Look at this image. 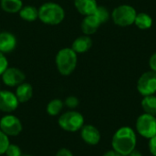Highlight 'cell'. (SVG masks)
Listing matches in <instances>:
<instances>
[{"mask_svg": "<svg viewBox=\"0 0 156 156\" xmlns=\"http://www.w3.org/2000/svg\"><path fill=\"white\" fill-rule=\"evenodd\" d=\"M137 137L134 130L129 126L118 129L112 140V149L122 156H127L136 147Z\"/></svg>", "mask_w": 156, "mask_h": 156, "instance_id": "1", "label": "cell"}, {"mask_svg": "<svg viewBox=\"0 0 156 156\" xmlns=\"http://www.w3.org/2000/svg\"><path fill=\"white\" fill-rule=\"evenodd\" d=\"M65 15L64 8L55 2H46L38 7V19L48 26L59 25Z\"/></svg>", "mask_w": 156, "mask_h": 156, "instance_id": "2", "label": "cell"}, {"mask_svg": "<svg viewBox=\"0 0 156 156\" xmlns=\"http://www.w3.org/2000/svg\"><path fill=\"white\" fill-rule=\"evenodd\" d=\"M55 63L58 71L62 76H69L77 67L78 54L71 48H61L56 55Z\"/></svg>", "mask_w": 156, "mask_h": 156, "instance_id": "3", "label": "cell"}, {"mask_svg": "<svg viewBox=\"0 0 156 156\" xmlns=\"http://www.w3.org/2000/svg\"><path fill=\"white\" fill-rule=\"evenodd\" d=\"M58 123L62 130L69 133H75L80 131L84 125V117L79 112L71 110L60 114Z\"/></svg>", "mask_w": 156, "mask_h": 156, "instance_id": "4", "label": "cell"}, {"mask_svg": "<svg viewBox=\"0 0 156 156\" xmlns=\"http://www.w3.org/2000/svg\"><path fill=\"white\" fill-rule=\"evenodd\" d=\"M136 10L129 5H121L114 8L112 13L113 22L120 27H128L134 24Z\"/></svg>", "mask_w": 156, "mask_h": 156, "instance_id": "5", "label": "cell"}, {"mask_svg": "<svg viewBox=\"0 0 156 156\" xmlns=\"http://www.w3.org/2000/svg\"><path fill=\"white\" fill-rule=\"evenodd\" d=\"M135 127L141 136L150 140L156 135V116L147 113L141 114L137 118Z\"/></svg>", "mask_w": 156, "mask_h": 156, "instance_id": "6", "label": "cell"}, {"mask_svg": "<svg viewBox=\"0 0 156 156\" xmlns=\"http://www.w3.org/2000/svg\"><path fill=\"white\" fill-rule=\"evenodd\" d=\"M0 130L8 137H15L20 134L23 125L16 115L6 113L0 119Z\"/></svg>", "mask_w": 156, "mask_h": 156, "instance_id": "7", "label": "cell"}, {"mask_svg": "<svg viewBox=\"0 0 156 156\" xmlns=\"http://www.w3.org/2000/svg\"><path fill=\"white\" fill-rule=\"evenodd\" d=\"M137 90L141 95H154L156 92V72L150 70L144 72L137 81Z\"/></svg>", "mask_w": 156, "mask_h": 156, "instance_id": "8", "label": "cell"}, {"mask_svg": "<svg viewBox=\"0 0 156 156\" xmlns=\"http://www.w3.org/2000/svg\"><path fill=\"white\" fill-rule=\"evenodd\" d=\"M3 83L7 87H17L21 83L25 82L26 75L18 68L8 67L5 72L1 75Z\"/></svg>", "mask_w": 156, "mask_h": 156, "instance_id": "9", "label": "cell"}, {"mask_svg": "<svg viewBox=\"0 0 156 156\" xmlns=\"http://www.w3.org/2000/svg\"><path fill=\"white\" fill-rule=\"evenodd\" d=\"M19 105V101L15 92L7 90H0V111L5 113L15 112Z\"/></svg>", "mask_w": 156, "mask_h": 156, "instance_id": "10", "label": "cell"}, {"mask_svg": "<svg viewBox=\"0 0 156 156\" xmlns=\"http://www.w3.org/2000/svg\"><path fill=\"white\" fill-rule=\"evenodd\" d=\"M80 137L89 145H97L101 141L100 131L91 124L83 125L80 129Z\"/></svg>", "mask_w": 156, "mask_h": 156, "instance_id": "11", "label": "cell"}, {"mask_svg": "<svg viewBox=\"0 0 156 156\" xmlns=\"http://www.w3.org/2000/svg\"><path fill=\"white\" fill-rule=\"evenodd\" d=\"M16 37L7 31L0 32V52L4 54L11 53L16 47Z\"/></svg>", "mask_w": 156, "mask_h": 156, "instance_id": "12", "label": "cell"}, {"mask_svg": "<svg viewBox=\"0 0 156 156\" xmlns=\"http://www.w3.org/2000/svg\"><path fill=\"white\" fill-rule=\"evenodd\" d=\"M101 25V24L100 23L98 18L92 14V15L84 16V18L81 22L80 27H81V30L84 33V35L90 36L97 32V30L99 29Z\"/></svg>", "mask_w": 156, "mask_h": 156, "instance_id": "13", "label": "cell"}, {"mask_svg": "<svg viewBox=\"0 0 156 156\" xmlns=\"http://www.w3.org/2000/svg\"><path fill=\"white\" fill-rule=\"evenodd\" d=\"M74 5L77 11L84 16L94 14L98 7L96 0H74Z\"/></svg>", "mask_w": 156, "mask_h": 156, "instance_id": "14", "label": "cell"}, {"mask_svg": "<svg viewBox=\"0 0 156 156\" xmlns=\"http://www.w3.org/2000/svg\"><path fill=\"white\" fill-rule=\"evenodd\" d=\"M92 46V39L87 36H80L78 37L71 45V48L77 53V54H83L90 50V48Z\"/></svg>", "mask_w": 156, "mask_h": 156, "instance_id": "15", "label": "cell"}, {"mask_svg": "<svg viewBox=\"0 0 156 156\" xmlns=\"http://www.w3.org/2000/svg\"><path fill=\"white\" fill-rule=\"evenodd\" d=\"M15 94L19 103L27 102L33 96V87L27 82H23L16 87Z\"/></svg>", "mask_w": 156, "mask_h": 156, "instance_id": "16", "label": "cell"}, {"mask_svg": "<svg viewBox=\"0 0 156 156\" xmlns=\"http://www.w3.org/2000/svg\"><path fill=\"white\" fill-rule=\"evenodd\" d=\"M18 14L23 20L27 22H33L38 18V8L34 5H23Z\"/></svg>", "mask_w": 156, "mask_h": 156, "instance_id": "17", "label": "cell"}, {"mask_svg": "<svg viewBox=\"0 0 156 156\" xmlns=\"http://www.w3.org/2000/svg\"><path fill=\"white\" fill-rule=\"evenodd\" d=\"M1 8L9 14L18 13L23 7L22 0H0Z\"/></svg>", "mask_w": 156, "mask_h": 156, "instance_id": "18", "label": "cell"}, {"mask_svg": "<svg viewBox=\"0 0 156 156\" xmlns=\"http://www.w3.org/2000/svg\"><path fill=\"white\" fill-rule=\"evenodd\" d=\"M141 104L143 110L144 111V113L156 116V96H144Z\"/></svg>", "mask_w": 156, "mask_h": 156, "instance_id": "19", "label": "cell"}, {"mask_svg": "<svg viewBox=\"0 0 156 156\" xmlns=\"http://www.w3.org/2000/svg\"><path fill=\"white\" fill-rule=\"evenodd\" d=\"M134 24L136 25V27L138 28L145 30V29H148V28H150L152 27L153 19L146 13H139V14L136 15Z\"/></svg>", "mask_w": 156, "mask_h": 156, "instance_id": "20", "label": "cell"}, {"mask_svg": "<svg viewBox=\"0 0 156 156\" xmlns=\"http://www.w3.org/2000/svg\"><path fill=\"white\" fill-rule=\"evenodd\" d=\"M64 107V101L59 99H54L50 101L47 105V113L49 116H58L60 114Z\"/></svg>", "mask_w": 156, "mask_h": 156, "instance_id": "21", "label": "cell"}, {"mask_svg": "<svg viewBox=\"0 0 156 156\" xmlns=\"http://www.w3.org/2000/svg\"><path fill=\"white\" fill-rule=\"evenodd\" d=\"M93 15L98 18V20L100 21V23L101 25L106 23L110 18V13H109L108 9L103 5H98L97 9L95 10Z\"/></svg>", "mask_w": 156, "mask_h": 156, "instance_id": "22", "label": "cell"}, {"mask_svg": "<svg viewBox=\"0 0 156 156\" xmlns=\"http://www.w3.org/2000/svg\"><path fill=\"white\" fill-rule=\"evenodd\" d=\"M10 144L9 137L0 130V155H4Z\"/></svg>", "mask_w": 156, "mask_h": 156, "instance_id": "23", "label": "cell"}, {"mask_svg": "<svg viewBox=\"0 0 156 156\" xmlns=\"http://www.w3.org/2000/svg\"><path fill=\"white\" fill-rule=\"evenodd\" d=\"M5 156H22V151L20 149L19 146L16 145V144H10L9 146L7 147L5 153Z\"/></svg>", "mask_w": 156, "mask_h": 156, "instance_id": "24", "label": "cell"}, {"mask_svg": "<svg viewBox=\"0 0 156 156\" xmlns=\"http://www.w3.org/2000/svg\"><path fill=\"white\" fill-rule=\"evenodd\" d=\"M79 103H80V101L75 96H69L64 101V105H66L70 110H74L75 108H77Z\"/></svg>", "mask_w": 156, "mask_h": 156, "instance_id": "25", "label": "cell"}, {"mask_svg": "<svg viewBox=\"0 0 156 156\" xmlns=\"http://www.w3.org/2000/svg\"><path fill=\"white\" fill-rule=\"evenodd\" d=\"M8 68V60L5 57V54L0 52V76L5 72Z\"/></svg>", "mask_w": 156, "mask_h": 156, "instance_id": "26", "label": "cell"}, {"mask_svg": "<svg viewBox=\"0 0 156 156\" xmlns=\"http://www.w3.org/2000/svg\"><path fill=\"white\" fill-rule=\"evenodd\" d=\"M149 150L154 156H156V135L149 141Z\"/></svg>", "mask_w": 156, "mask_h": 156, "instance_id": "27", "label": "cell"}, {"mask_svg": "<svg viewBox=\"0 0 156 156\" xmlns=\"http://www.w3.org/2000/svg\"><path fill=\"white\" fill-rule=\"evenodd\" d=\"M55 156H73V154L70 150L67 148H61L56 153Z\"/></svg>", "mask_w": 156, "mask_h": 156, "instance_id": "28", "label": "cell"}, {"mask_svg": "<svg viewBox=\"0 0 156 156\" xmlns=\"http://www.w3.org/2000/svg\"><path fill=\"white\" fill-rule=\"evenodd\" d=\"M149 65H150L151 69L156 72V52L151 56V58L149 59Z\"/></svg>", "mask_w": 156, "mask_h": 156, "instance_id": "29", "label": "cell"}, {"mask_svg": "<svg viewBox=\"0 0 156 156\" xmlns=\"http://www.w3.org/2000/svg\"><path fill=\"white\" fill-rule=\"evenodd\" d=\"M102 156H122V154H120L118 152L114 151L113 149L112 150H110V151H107Z\"/></svg>", "mask_w": 156, "mask_h": 156, "instance_id": "30", "label": "cell"}, {"mask_svg": "<svg viewBox=\"0 0 156 156\" xmlns=\"http://www.w3.org/2000/svg\"><path fill=\"white\" fill-rule=\"evenodd\" d=\"M127 156H143V154L140 152V151H138V150H136V149H134L133 151H132Z\"/></svg>", "mask_w": 156, "mask_h": 156, "instance_id": "31", "label": "cell"}, {"mask_svg": "<svg viewBox=\"0 0 156 156\" xmlns=\"http://www.w3.org/2000/svg\"><path fill=\"white\" fill-rule=\"evenodd\" d=\"M22 156H32V155H29V154H25V155H23V154H22Z\"/></svg>", "mask_w": 156, "mask_h": 156, "instance_id": "32", "label": "cell"}, {"mask_svg": "<svg viewBox=\"0 0 156 156\" xmlns=\"http://www.w3.org/2000/svg\"><path fill=\"white\" fill-rule=\"evenodd\" d=\"M0 156H3V155H0Z\"/></svg>", "mask_w": 156, "mask_h": 156, "instance_id": "33", "label": "cell"}]
</instances>
